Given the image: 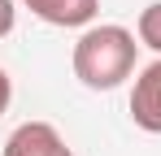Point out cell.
Here are the masks:
<instances>
[{"label": "cell", "mask_w": 161, "mask_h": 156, "mask_svg": "<svg viewBox=\"0 0 161 156\" xmlns=\"http://www.w3.org/2000/svg\"><path fill=\"white\" fill-rule=\"evenodd\" d=\"M26 9L48 26H92L100 13V0H26Z\"/></svg>", "instance_id": "cell-4"}, {"label": "cell", "mask_w": 161, "mask_h": 156, "mask_svg": "<svg viewBox=\"0 0 161 156\" xmlns=\"http://www.w3.org/2000/svg\"><path fill=\"white\" fill-rule=\"evenodd\" d=\"M13 22H18V9H13V0H0V39L13 30Z\"/></svg>", "instance_id": "cell-6"}, {"label": "cell", "mask_w": 161, "mask_h": 156, "mask_svg": "<svg viewBox=\"0 0 161 156\" xmlns=\"http://www.w3.org/2000/svg\"><path fill=\"white\" fill-rule=\"evenodd\" d=\"M0 156H74V152L65 148V139H61V130L53 122H22L4 139Z\"/></svg>", "instance_id": "cell-3"}, {"label": "cell", "mask_w": 161, "mask_h": 156, "mask_svg": "<svg viewBox=\"0 0 161 156\" xmlns=\"http://www.w3.org/2000/svg\"><path fill=\"white\" fill-rule=\"evenodd\" d=\"M9 100H13V78H9L4 70H0V117L9 113Z\"/></svg>", "instance_id": "cell-7"}, {"label": "cell", "mask_w": 161, "mask_h": 156, "mask_svg": "<svg viewBox=\"0 0 161 156\" xmlns=\"http://www.w3.org/2000/svg\"><path fill=\"white\" fill-rule=\"evenodd\" d=\"M131 122L144 134H161V56L139 70L131 87Z\"/></svg>", "instance_id": "cell-2"}, {"label": "cell", "mask_w": 161, "mask_h": 156, "mask_svg": "<svg viewBox=\"0 0 161 156\" xmlns=\"http://www.w3.org/2000/svg\"><path fill=\"white\" fill-rule=\"evenodd\" d=\"M135 35H139V44H144V48H153V52L161 56V0H153V4L139 13Z\"/></svg>", "instance_id": "cell-5"}, {"label": "cell", "mask_w": 161, "mask_h": 156, "mask_svg": "<svg viewBox=\"0 0 161 156\" xmlns=\"http://www.w3.org/2000/svg\"><path fill=\"white\" fill-rule=\"evenodd\" d=\"M135 35L126 26H87L74 44V78L87 91H113L135 74Z\"/></svg>", "instance_id": "cell-1"}]
</instances>
